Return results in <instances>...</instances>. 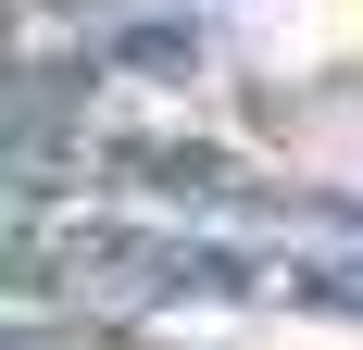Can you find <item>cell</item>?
<instances>
[{"label":"cell","mask_w":363,"mask_h":350,"mask_svg":"<svg viewBox=\"0 0 363 350\" xmlns=\"http://www.w3.org/2000/svg\"><path fill=\"white\" fill-rule=\"evenodd\" d=\"M289 38L301 50H363V0H289Z\"/></svg>","instance_id":"1"}]
</instances>
